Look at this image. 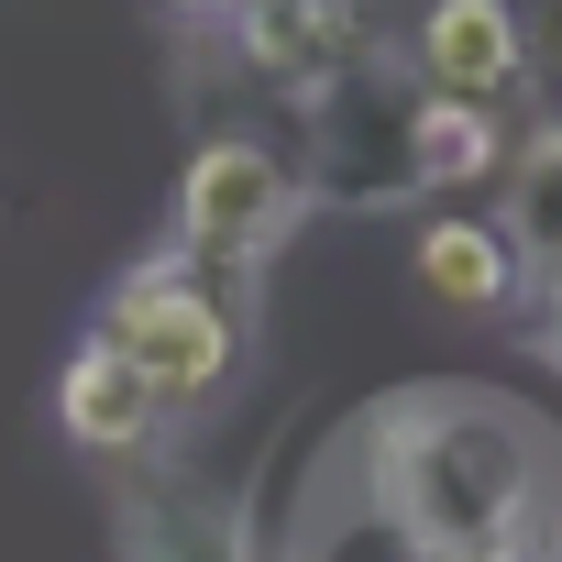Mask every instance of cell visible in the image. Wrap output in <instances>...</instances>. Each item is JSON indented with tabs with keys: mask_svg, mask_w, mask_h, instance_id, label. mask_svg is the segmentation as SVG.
<instances>
[{
	"mask_svg": "<svg viewBox=\"0 0 562 562\" xmlns=\"http://www.w3.org/2000/svg\"><path fill=\"white\" fill-rule=\"evenodd\" d=\"M177 12H188V23H232V12H243V0H177Z\"/></svg>",
	"mask_w": 562,
	"mask_h": 562,
	"instance_id": "13",
	"label": "cell"
},
{
	"mask_svg": "<svg viewBox=\"0 0 562 562\" xmlns=\"http://www.w3.org/2000/svg\"><path fill=\"white\" fill-rule=\"evenodd\" d=\"M452 562H518V551H452Z\"/></svg>",
	"mask_w": 562,
	"mask_h": 562,
	"instance_id": "15",
	"label": "cell"
},
{
	"mask_svg": "<svg viewBox=\"0 0 562 562\" xmlns=\"http://www.w3.org/2000/svg\"><path fill=\"white\" fill-rule=\"evenodd\" d=\"M408 265H419V288H430L441 310H507V299L529 288L518 243H507L496 221H474V210H441V221H419Z\"/></svg>",
	"mask_w": 562,
	"mask_h": 562,
	"instance_id": "9",
	"label": "cell"
},
{
	"mask_svg": "<svg viewBox=\"0 0 562 562\" xmlns=\"http://www.w3.org/2000/svg\"><path fill=\"white\" fill-rule=\"evenodd\" d=\"M496 188H507L496 232L518 243V265H529V276H540V265H562V122H551V133H529V144H507Z\"/></svg>",
	"mask_w": 562,
	"mask_h": 562,
	"instance_id": "11",
	"label": "cell"
},
{
	"mask_svg": "<svg viewBox=\"0 0 562 562\" xmlns=\"http://www.w3.org/2000/svg\"><path fill=\"white\" fill-rule=\"evenodd\" d=\"M540 288H551V342H562V265H540Z\"/></svg>",
	"mask_w": 562,
	"mask_h": 562,
	"instance_id": "14",
	"label": "cell"
},
{
	"mask_svg": "<svg viewBox=\"0 0 562 562\" xmlns=\"http://www.w3.org/2000/svg\"><path fill=\"white\" fill-rule=\"evenodd\" d=\"M507 166V111L485 100H408V199H452V188H485Z\"/></svg>",
	"mask_w": 562,
	"mask_h": 562,
	"instance_id": "10",
	"label": "cell"
},
{
	"mask_svg": "<svg viewBox=\"0 0 562 562\" xmlns=\"http://www.w3.org/2000/svg\"><path fill=\"white\" fill-rule=\"evenodd\" d=\"M353 485L419 562H452V551L562 562V463L485 386H408V397H386L353 430Z\"/></svg>",
	"mask_w": 562,
	"mask_h": 562,
	"instance_id": "1",
	"label": "cell"
},
{
	"mask_svg": "<svg viewBox=\"0 0 562 562\" xmlns=\"http://www.w3.org/2000/svg\"><path fill=\"white\" fill-rule=\"evenodd\" d=\"M299 210H310V188H299V166L276 144L210 133L188 155V177H177V254L188 265H265L299 232Z\"/></svg>",
	"mask_w": 562,
	"mask_h": 562,
	"instance_id": "3",
	"label": "cell"
},
{
	"mask_svg": "<svg viewBox=\"0 0 562 562\" xmlns=\"http://www.w3.org/2000/svg\"><path fill=\"white\" fill-rule=\"evenodd\" d=\"M232 56L265 89L321 100L331 78H353L375 56V23H364V0H243V12H232Z\"/></svg>",
	"mask_w": 562,
	"mask_h": 562,
	"instance_id": "5",
	"label": "cell"
},
{
	"mask_svg": "<svg viewBox=\"0 0 562 562\" xmlns=\"http://www.w3.org/2000/svg\"><path fill=\"white\" fill-rule=\"evenodd\" d=\"M299 188L310 199H342V210L408 199V89L375 56L310 100V166H299Z\"/></svg>",
	"mask_w": 562,
	"mask_h": 562,
	"instance_id": "4",
	"label": "cell"
},
{
	"mask_svg": "<svg viewBox=\"0 0 562 562\" xmlns=\"http://www.w3.org/2000/svg\"><path fill=\"white\" fill-rule=\"evenodd\" d=\"M408 67L430 100H485L507 111L529 78V34H518V0H419L408 23Z\"/></svg>",
	"mask_w": 562,
	"mask_h": 562,
	"instance_id": "6",
	"label": "cell"
},
{
	"mask_svg": "<svg viewBox=\"0 0 562 562\" xmlns=\"http://www.w3.org/2000/svg\"><path fill=\"white\" fill-rule=\"evenodd\" d=\"M310 562H419L375 507H364V485H353V507L342 518H310Z\"/></svg>",
	"mask_w": 562,
	"mask_h": 562,
	"instance_id": "12",
	"label": "cell"
},
{
	"mask_svg": "<svg viewBox=\"0 0 562 562\" xmlns=\"http://www.w3.org/2000/svg\"><path fill=\"white\" fill-rule=\"evenodd\" d=\"M144 386H155V408L177 419V408H199V397H221L232 386V364H243V321L210 299V276L188 265V254H155V265H133L122 288L100 299V321H89Z\"/></svg>",
	"mask_w": 562,
	"mask_h": 562,
	"instance_id": "2",
	"label": "cell"
},
{
	"mask_svg": "<svg viewBox=\"0 0 562 562\" xmlns=\"http://www.w3.org/2000/svg\"><path fill=\"white\" fill-rule=\"evenodd\" d=\"M56 430H67L78 452H100V463H144L155 430H166V408H155V386L89 331V342L67 353V375H56Z\"/></svg>",
	"mask_w": 562,
	"mask_h": 562,
	"instance_id": "8",
	"label": "cell"
},
{
	"mask_svg": "<svg viewBox=\"0 0 562 562\" xmlns=\"http://www.w3.org/2000/svg\"><path fill=\"white\" fill-rule=\"evenodd\" d=\"M122 529H133V562H243V507L155 452L122 485Z\"/></svg>",
	"mask_w": 562,
	"mask_h": 562,
	"instance_id": "7",
	"label": "cell"
}]
</instances>
